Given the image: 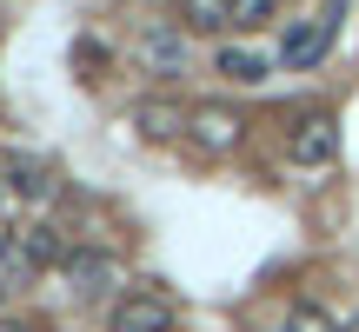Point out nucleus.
Returning <instances> with one entry per match:
<instances>
[{
  "label": "nucleus",
  "mask_w": 359,
  "mask_h": 332,
  "mask_svg": "<svg viewBox=\"0 0 359 332\" xmlns=\"http://www.w3.org/2000/svg\"><path fill=\"white\" fill-rule=\"evenodd\" d=\"M180 27H187V34H226L233 27V0H180Z\"/></svg>",
  "instance_id": "9b49d317"
},
{
  "label": "nucleus",
  "mask_w": 359,
  "mask_h": 332,
  "mask_svg": "<svg viewBox=\"0 0 359 332\" xmlns=\"http://www.w3.org/2000/svg\"><path fill=\"white\" fill-rule=\"evenodd\" d=\"M213 74H226L233 87H259V80H266V60H259L253 47H233L226 40V47L213 53Z\"/></svg>",
  "instance_id": "9d476101"
},
{
  "label": "nucleus",
  "mask_w": 359,
  "mask_h": 332,
  "mask_svg": "<svg viewBox=\"0 0 359 332\" xmlns=\"http://www.w3.org/2000/svg\"><path fill=\"white\" fill-rule=\"evenodd\" d=\"M280 13V0H233V27H266Z\"/></svg>",
  "instance_id": "4468645a"
},
{
  "label": "nucleus",
  "mask_w": 359,
  "mask_h": 332,
  "mask_svg": "<svg viewBox=\"0 0 359 332\" xmlns=\"http://www.w3.org/2000/svg\"><path fill=\"white\" fill-rule=\"evenodd\" d=\"M60 272H67V293H80V299H107L127 286V266L114 253H100V246H74Z\"/></svg>",
  "instance_id": "f03ea898"
},
{
  "label": "nucleus",
  "mask_w": 359,
  "mask_h": 332,
  "mask_svg": "<svg viewBox=\"0 0 359 332\" xmlns=\"http://www.w3.org/2000/svg\"><path fill=\"white\" fill-rule=\"evenodd\" d=\"M0 332H34V326H27V319H0Z\"/></svg>",
  "instance_id": "2eb2a0df"
},
{
  "label": "nucleus",
  "mask_w": 359,
  "mask_h": 332,
  "mask_svg": "<svg viewBox=\"0 0 359 332\" xmlns=\"http://www.w3.org/2000/svg\"><path fill=\"white\" fill-rule=\"evenodd\" d=\"M133 60H140L154 80H180L187 74V27L180 20H147L140 40H133Z\"/></svg>",
  "instance_id": "f257e3e1"
},
{
  "label": "nucleus",
  "mask_w": 359,
  "mask_h": 332,
  "mask_svg": "<svg viewBox=\"0 0 359 332\" xmlns=\"http://www.w3.org/2000/svg\"><path fill=\"white\" fill-rule=\"evenodd\" d=\"M187 106H180V100H167V93H147V100H133L127 106V127L133 133H140V140L147 146H167V140H187Z\"/></svg>",
  "instance_id": "20e7f679"
},
{
  "label": "nucleus",
  "mask_w": 359,
  "mask_h": 332,
  "mask_svg": "<svg viewBox=\"0 0 359 332\" xmlns=\"http://www.w3.org/2000/svg\"><path fill=\"white\" fill-rule=\"evenodd\" d=\"M187 140L200 146V153H213V160H219V153H233V146L246 140V120L233 113L226 100H206V106H193V120H187Z\"/></svg>",
  "instance_id": "7ed1b4c3"
},
{
  "label": "nucleus",
  "mask_w": 359,
  "mask_h": 332,
  "mask_svg": "<svg viewBox=\"0 0 359 332\" xmlns=\"http://www.w3.org/2000/svg\"><path fill=\"white\" fill-rule=\"evenodd\" d=\"M0 299H7V279H0Z\"/></svg>",
  "instance_id": "dca6fc26"
},
{
  "label": "nucleus",
  "mask_w": 359,
  "mask_h": 332,
  "mask_svg": "<svg viewBox=\"0 0 359 332\" xmlns=\"http://www.w3.org/2000/svg\"><path fill=\"white\" fill-rule=\"evenodd\" d=\"M339 153V120L333 113H306L293 133H286V160L293 166H326Z\"/></svg>",
  "instance_id": "0eeeda50"
},
{
  "label": "nucleus",
  "mask_w": 359,
  "mask_h": 332,
  "mask_svg": "<svg viewBox=\"0 0 359 332\" xmlns=\"http://www.w3.org/2000/svg\"><path fill=\"white\" fill-rule=\"evenodd\" d=\"M173 299L167 293H120V306H114V319H107V332H173Z\"/></svg>",
  "instance_id": "39448f33"
},
{
  "label": "nucleus",
  "mask_w": 359,
  "mask_h": 332,
  "mask_svg": "<svg viewBox=\"0 0 359 332\" xmlns=\"http://www.w3.org/2000/svg\"><path fill=\"white\" fill-rule=\"evenodd\" d=\"M0 193H7V200L40 206V200L53 193V166L34 160V153H7V160H0Z\"/></svg>",
  "instance_id": "6e6552de"
},
{
  "label": "nucleus",
  "mask_w": 359,
  "mask_h": 332,
  "mask_svg": "<svg viewBox=\"0 0 359 332\" xmlns=\"http://www.w3.org/2000/svg\"><path fill=\"white\" fill-rule=\"evenodd\" d=\"M13 240H20V253L34 259V266H67V253H74V246L60 240V226H47V219H27Z\"/></svg>",
  "instance_id": "1a4fd4ad"
},
{
  "label": "nucleus",
  "mask_w": 359,
  "mask_h": 332,
  "mask_svg": "<svg viewBox=\"0 0 359 332\" xmlns=\"http://www.w3.org/2000/svg\"><path fill=\"white\" fill-rule=\"evenodd\" d=\"M34 272H40V266H34V259L20 253V240L7 233V240H0V279H7V293H13V286H27Z\"/></svg>",
  "instance_id": "f8f14e48"
},
{
  "label": "nucleus",
  "mask_w": 359,
  "mask_h": 332,
  "mask_svg": "<svg viewBox=\"0 0 359 332\" xmlns=\"http://www.w3.org/2000/svg\"><path fill=\"white\" fill-rule=\"evenodd\" d=\"M326 47H333V20H286V40H280V67L286 74H306V67L326 60Z\"/></svg>",
  "instance_id": "423d86ee"
},
{
  "label": "nucleus",
  "mask_w": 359,
  "mask_h": 332,
  "mask_svg": "<svg viewBox=\"0 0 359 332\" xmlns=\"http://www.w3.org/2000/svg\"><path fill=\"white\" fill-rule=\"evenodd\" d=\"M286 332H346V326H333L320 306H286Z\"/></svg>",
  "instance_id": "ddd939ff"
}]
</instances>
